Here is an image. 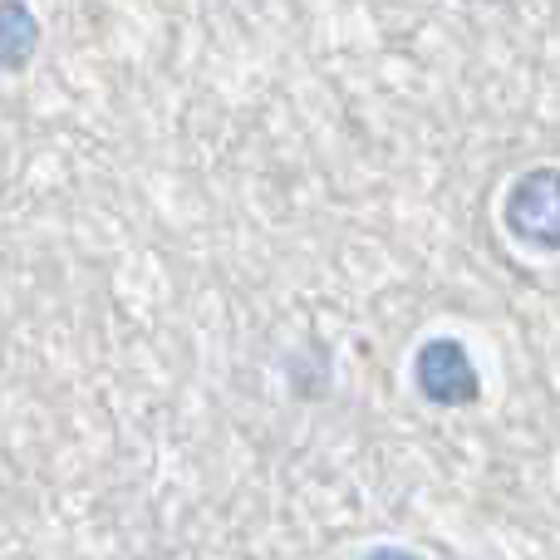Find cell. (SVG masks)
Listing matches in <instances>:
<instances>
[{
    "instance_id": "277c9868",
    "label": "cell",
    "mask_w": 560,
    "mask_h": 560,
    "mask_svg": "<svg viewBox=\"0 0 560 560\" xmlns=\"http://www.w3.org/2000/svg\"><path fill=\"white\" fill-rule=\"evenodd\" d=\"M369 560H423V556H413V551H398V546H378Z\"/></svg>"
},
{
    "instance_id": "3957f363",
    "label": "cell",
    "mask_w": 560,
    "mask_h": 560,
    "mask_svg": "<svg viewBox=\"0 0 560 560\" xmlns=\"http://www.w3.org/2000/svg\"><path fill=\"white\" fill-rule=\"evenodd\" d=\"M39 49V20L30 5H0V69H25Z\"/></svg>"
},
{
    "instance_id": "7a4b0ae2",
    "label": "cell",
    "mask_w": 560,
    "mask_h": 560,
    "mask_svg": "<svg viewBox=\"0 0 560 560\" xmlns=\"http://www.w3.org/2000/svg\"><path fill=\"white\" fill-rule=\"evenodd\" d=\"M502 217H506V232H512L516 242H532V246H541V252H556L560 246V177H556V167H532V173L512 187Z\"/></svg>"
},
{
    "instance_id": "6da1fadb",
    "label": "cell",
    "mask_w": 560,
    "mask_h": 560,
    "mask_svg": "<svg viewBox=\"0 0 560 560\" xmlns=\"http://www.w3.org/2000/svg\"><path fill=\"white\" fill-rule=\"evenodd\" d=\"M413 384L438 408H467L482 398V374L463 339H428L413 354Z\"/></svg>"
}]
</instances>
